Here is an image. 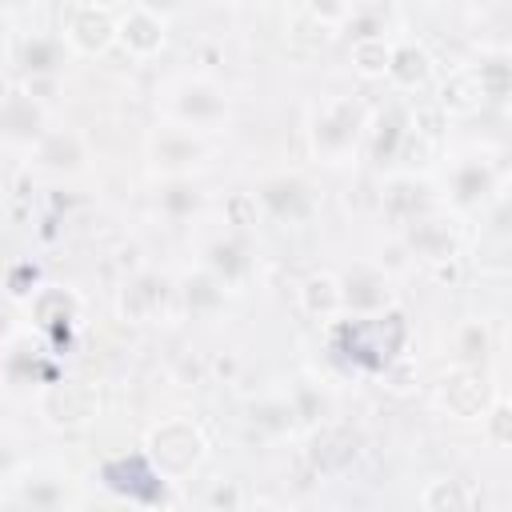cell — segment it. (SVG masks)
Wrapping results in <instances>:
<instances>
[{"label":"cell","instance_id":"d4e9b609","mask_svg":"<svg viewBox=\"0 0 512 512\" xmlns=\"http://www.w3.org/2000/svg\"><path fill=\"white\" fill-rule=\"evenodd\" d=\"M32 156H36V164H44L52 172H76V168H84V140L68 128H52L32 148Z\"/></svg>","mask_w":512,"mask_h":512},{"label":"cell","instance_id":"e575fe53","mask_svg":"<svg viewBox=\"0 0 512 512\" xmlns=\"http://www.w3.org/2000/svg\"><path fill=\"white\" fill-rule=\"evenodd\" d=\"M452 344H456V352H460V364H472V368H476V360H484L488 348H492L488 324H484V320H464V324L456 328Z\"/></svg>","mask_w":512,"mask_h":512},{"label":"cell","instance_id":"30bf717a","mask_svg":"<svg viewBox=\"0 0 512 512\" xmlns=\"http://www.w3.org/2000/svg\"><path fill=\"white\" fill-rule=\"evenodd\" d=\"M116 40L124 44L128 56L136 60H148L164 48L168 40V20L164 12H156L152 4H128L116 12Z\"/></svg>","mask_w":512,"mask_h":512},{"label":"cell","instance_id":"f35d334b","mask_svg":"<svg viewBox=\"0 0 512 512\" xmlns=\"http://www.w3.org/2000/svg\"><path fill=\"white\" fill-rule=\"evenodd\" d=\"M236 512H280V508H268V504H252V508H236Z\"/></svg>","mask_w":512,"mask_h":512},{"label":"cell","instance_id":"4316f807","mask_svg":"<svg viewBox=\"0 0 512 512\" xmlns=\"http://www.w3.org/2000/svg\"><path fill=\"white\" fill-rule=\"evenodd\" d=\"M12 500L20 504V512H60L68 492L60 484V476H32L28 480H12Z\"/></svg>","mask_w":512,"mask_h":512},{"label":"cell","instance_id":"836d02e7","mask_svg":"<svg viewBox=\"0 0 512 512\" xmlns=\"http://www.w3.org/2000/svg\"><path fill=\"white\" fill-rule=\"evenodd\" d=\"M252 424L264 428V432H272V436H288L300 420H296L288 396H264L260 404H252Z\"/></svg>","mask_w":512,"mask_h":512},{"label":"cell","instance_id":"8d00e7d4","mask_svg":"<svg viewBox=\"0 0 512 512\" xmlns=\"http://www.w3.org/2000/svg\"><path fill=\"white\" fill-rule=\"evenodd\" d=\"M484 436L496 448H512V400H492L484 412Z\"/></svg>","mask_w":512,"mask_h":512},{"label":"cell","instance_id":"1f68e13d","mask_svg":"<svg viewBox=\"0 0 512 512\" xmlns=\"http://www.w3.org/2000/svg\"><path fill=\"white\" fill-rule=\"evenodd\" d=\"M288 400H292V412H296L300 424H308V428L328 424V412H332V408H328V396H324L320 384L296 380V384H288Z\"/></svg>","mask_w":512,"mask_h":512},{"label":"cell","instance_id":"ba28073f","mask_svg":"<svg viewBox=\"0 0 512 512\" xmlns=\"http://www.w3.org/2000/svg\"><path fill=\"white\" fill-rule=\"evenodd\" d=\"M148 156H152L156 168L168 172V180H184V176L208 156V144H204L200 132L164 120V124H156L152 136H148Z\"/></svg>","mask_w":512,"mask_h":512},{"label":"cell","instance_id":"74e56055","mask_svg":"<svg viewBox=\"0 0 512 512\" xmlns=\"http://www.w3.org/2000/svg\"><path fill=\"white\" fill-rule=\"evenodd\" d=\"M384 384L392 388V392H408L412 384H416V360L404 352L400 360H392L388 368H384Z\"/></svg>","mask_w":512,"mask_h":512},{"label":"cell","instance_id":"9a60e30c","mask_svg":"<svg viewBox=\"0 0 512 512\" xmlns=\"http://www.w3.org/2000/svg\"><path fill=\"white\" fill-rule=\"evenodd\" d=\"M368 156L372 160H396L408 144H412V108L408 104H400V100H392V104H384V108H376L372 112V120H368Z\"/></svg>","mask_w":512,"mask_h":512},{"label":"cell","instance_id":"8fae6325","mask_svg":"<svg viewBox=\"0 0 512 512\" xmlns=\"http://www.w3.org/2000/svg\"><path fill=\"white\" fill-rule=\"evenodd\" d=\"M48 112L36 96L24 92V84H8L4 92V140L8 148H36L48 136Z\"/></svg>","mask_w":512,"mask_h":512},{"label":"cell","instance_id":"5b68a950","mask_svg":"<svg viewBox=\"0 0 512 512\" xmlns=\"http://www.w3.org/2000/svg\"><path fill=\"white\" fill-rule=\"evenodd\" d=\"M496 188H500V168L488 152H460L452 164H448V176H444V196L452 208L460 212H472V208H484L488 200H496Z\"/></svg>","mask_w":512,"mask_h":512},{"label":"cell","instance_id":"4fadbf2b","mask_svg":"<svg viewBox=\"0 0 512 512\" xmlns=\"http://www.w3.org/2000/svg\"><path fill=\"white\" fill-rule=\"evenodd\" d=\"M104 484L120 496H128L132 504H152L164 496V476L156 472V464L148 456H120L104 464Z\"/></svg>","mask_w":512,"mask_h":512},{"label":"cell","instance_id":"7402d4cb","mask_svg":"<svg viewBox=\"0 0 512 512\" xmlns=\"http://www.w3.org/2000/svg\"><path fill=\"white\" fill-rule=\"evenodd\" d=\"M432 52L420 44V40H396L392 48V64H388V80L400 88V92H412V88H424L432 80Z\"/></svg>","mask_w":512,"mask_h":512},{"label":"cell","instance_id":"d6a6232c","mask_svg":"<svg viewBox=\"0 0 512 512\" xmlns=\"http://www.w3.org/2000/svg\"><path fill=\"white\" fill-rule=\"evenodd\" d=\"M156 204H160L164 220H172V224H184V220L196 212V204H200V192H196V184H192L188 176H184V180H168V184L160 188Z\"/></svg>","mask_w":512,"mask_h":512},{"label":"cell","instance_id":"d590c367","mask_svg":"<svg viewBox=\"0 0 512 512\" xmlns=\"http://www.w3.org/2000/svg\"><path fill=\"white\" fill-rule=\"evenodd\" d=\"M260 216V196L256 192H228L224 196V224H232L236 232L252 228Z\"/></svg>","mask_w":512,"mask_h":512},{"label":"cell","instance_id":"83f0119b","mask_svg":"<svg viewBox=\"0 0 512 512\" xmlns=\"http://www.w3.org/2000/svg\"><path fill=\"white\" fill-rule=\"evenodd\" d=\"M484 100H512V52H484L472 64Z\"/></svg>","mask_w":512,"mask_h":512},{"label":"cell","instance_id":"277c9868","mask_svg":"<svg viewBox=\"0 0 512 512\" xmlns=\"http://www.w3.org/2000/svg\"><path fill=\"white\" fill-rule=\"evenodd\" d=\"M144 448H148L144 456L156 464V472L164 480H184V476H192L200 468V460L208 452V440H204V432H200L196 420L168 416V420H160V424L148 428Z\"/></svg>","mask_w":512,"mask_h":512},{"label":"cell","instance_id":"6da1fadb","mask_svg":"<svg viewBox=\"0 0 512 512\" xmlns=\"http://www.w3.org/2000/svg\"><path fill=\"white\" fill-rule=\"evenodd\" d=\"M368 120H372V108L360 96H352V92L324 96L308 112L312 156L320 164H348L356 156V148L368 140Z\"/></svg>","mask_w":512,"mask_h":512},{"label":"cell","instance_id":"e0dca14e","mask_svg":"<svg viewBox=\"0 0 512 512\" xmlns=\"http://www.w3.org/2000/svg\"><path fill=\"white\" fill-rule=\"evenodd\" d=\"M356 452H360V436H356V428L336 424V420L312 428V440H308V464H312L316 472H344V468L356 460Z\"/></svg>","mask_w":512,"mask_h":512},{"label":"cell","instance_id":"9c48e42d","mask_svg":"<svg viewBox=\"0 0 512 512\" xmlns=\"http://www.w3.org/2000/svg\"><path fill=\"white\" fill-rule=\"evenodd\" d=\"M436 400L448 416L456 420H484V412L492 408V392H488V380L480 376V368L472 364H456L440 376L436 384Z\"/></svg>","mask_w":512,"mask_h":512},{"label":"cell","instance_id":"44dd1931","mask_svg":"<svg viewBox=\"0 0 512 512\" xmlns=\"http://www.w3.org/2000/svg\"><path fill=\"white\" fill-rule=\"evenodd\" d=\"M60 52H64V40L60 36H52V32H24L12 44V64L24 68V80H32V76H56Z\"/></svg>","mask_w":512,"mask_h":512},{"label":"cell","instance_id":"7a4b0ae2","mask_svg":"<svg viewBox=\"0 0 512 512\" xmlns=\"http://www.w3.org/2000/svg\"><path fill=\"white\" fill-rule=\"evenodd\" d=\"M332 344L340 356H348L364 372H384L392 360L404 356L408 344V324L404 316L380 312V316H356V320H336L332 324Z\"/></svg>","mask_w":512,"mask_h":512},{"label":"cell","instance_id":"603a6c76","mask_svg":"<svg viewBox=\"0 0 512 512\" xmlns=\"http://www.w3.org/2000/svg\"><path fill=\"white\" fill-rule=\"evenodd\" d=\"M28 312L32 320L44 328V332H60V328H72L80 320V300L60 288V284H44L32 300H28Z\"/></svg>","mask_w":512,"mask_h":512},{"label":"cell","instance_id":"484cf974","mask_svg":"<svg viewBox=\"0 0 512 512\" xmlns=\"http://www.w3.org/2000/svg\"><path fill=\"white\" fill-rule=\"evenodd\" d=\"M300 308L316 320H332L344 312V288H340V276L332 272H312L304 284H300Z\"/></svg>","mask_w":512,"mask_h":512},{"label":"cell","instance_id":"2e32d148","mask_svg":"<svg viewBox=\"0 0 512 512\" xmlns=\"http://www.w3.org/2000/svg\"><path fill=\"white\" fill-rule=\"evenodd\" d=\"M168 296H172V284H168L164 276H156V272H136V276L124 280L116 308H120L124 320L148 324V320H160V316L168 312Z\"/></svg>","mask_w":512,"mask_h":512},{"label":"cell","instance_id":"ffe728a7","mask_svg":"<svg viewBox=\"0 0 512 512\" xmlns=\"http://www.w3.org/2000/svg\"><path fill=\"white\" fill-rule=\"evenodd\" d=\"M204 268L224 284V288H240L252 276V256L248 244L240 236H212L204 244Z\"/></svg>","mask_w":512,"mask_h":512},{"label":"cell","instance_id":"3957f363","mask_svg":"<svg viewBox=\"0 0 512 512\" xmlns=\"http://www.w3.org/2000/svg\"><path fill=\"white\" fill-rule=\"evenodd\" d=\"M164 112L180 128L212 132L228 120V96L212 76L192 72V76H176L172 84H164Z\"/></svg>","mask_w":512,"mask_h":512},{"label":"cell","instance_id":"cb8c5ba5","mask_svg":"<svg viewBox=\"0 0 512 512\" xmlns=\"http://www.w3.org/2000/svg\"><path fill=\"white\" fill-rule=\"evenodd\" d=\"M480 104H484V92H480L472 68H452V72L444 76V84H440L436 108L448 112V116H476Z\"/></svg>","mask_w":512,"mask_h":512},{"label":"cell","instance_id":"f546056e","mask_svg":"<svg viewBox=\"0 0 512 512\" xmlns=\"http://www.w3.org/2000/svg\"><path fill=\"white\" fill-rule=\"evenodd\" d=\"M180 296H184L188 312L208 316V312H216V308L224 304V284H220L208 268H196V272H188V276L180 280Z\"/></svg>","mask_w":512,"mask_h":512},{"label":"cell","instance_id":"f1b7e54d","mask_svg":"<svg viewBox=\"0 0 512 512\" xmlns=\"http://www.w3.org/2000/svg\"><path fill=\"white\" fill-rule=\"evenodd\" d=\"M424 512H472V488L460 476H436L420 492Z\"/></svg>","mask_w":512,"mask_h":512},{"label":"cell","instance_id":"d6986e66","mask_svg":"<svg viewBox=\"0 0 512 512\" xmlns=\"http://www.w3.org/2000/svg\"><path fill=\"white\" fill-rule=\"evenodd\" d=\"M404 240H408V248H412L420 260H428V264L460 260V232H456V224L444 220L440 212L416 220V224L404 232Z\"/></svg>","mask_w":512,"mask_h":512},{"label":"cell","instance_id":"52a82bcc","mask_svg":"<svg viewBox=\"0 0 512 512\" xmlns=\"http://www.w3.org/2000/svg\"><path fill=\"white\" fill-rule=\"evenodd\" d=\"M256 196H260V212H268L276 224H308L316 216V208H320L316 188L296 172L268 176Z\"/></svg>","mask_w":512,"mask_h":512},{"label":"cell","instance_id":"ac0fdd59","mask_svg":"<svg viewBox=\"0 0 512 512\" xmlns=\"http://www.w3.org/2000/svg\"><path fill=\"white\" fill-rule=\"evenodd\" d=\"M96 412V400H92V388L84 384H72V380H60V384H48L44 396H40V416L56 428H80L88 424Z\"/></svg>","mask_w":512,"mask_h":512},{"label":"cell","instance_id":"4dcf8cb0","mask_svg":"<svg viewBox=\"0 0 512 512\" xmlns=\"http://www.w3.org/2000/svg\"><path fill=\"white\" fill-rule=\"evenodd\" d=\"M392 48H396V40H388V36H364V40H352L348 60H352V68H356L360 76L376 80V76H388Z\"/></svg>","mask_w":512,"mask_h":512},{"label":"cell","instance_id":"7c38bea8","mask_svg":"<svg viewBox=\"0 0 512 512\" xmlns=\"http://www.w3.org/2000/svg\"><path fill=\"white\" fill-rule=\"evenodd\" d=\"M340 288H344V312H352V316L392 312V280L376 264H352L340 276Z\"/></svg>","mask_w":512,"mask_h":512},{"label":"cell","instance_id":"8992f818","mask_svg":"<svg viewBox=\"0 0 512 512\" xmlns=\"http://www.w3.org/2000/svg\"><path fill=\"white\" fill-rule=\"evenodd\" d=\"M60 40L80 56H100L116 44V12L104 4H68L60 12Z\"/></svg>","mask_w":512,"mask_h":512},{"label":"cell","instance_id":"5bb4252c","mask_svg":"<svg viewBox=\"0 0 512 512\" xmlns=\"http://www.w3.org/2000/svg\"><path fill=\"white\" fill-rule=\"evenodd\" d=\"M380 212L388 216L392 228H412L416 220L432 216V188L416 176H392L384 188H380Z\"/></svg>","mask_w":512,"mask_h":512}]
</instances>
